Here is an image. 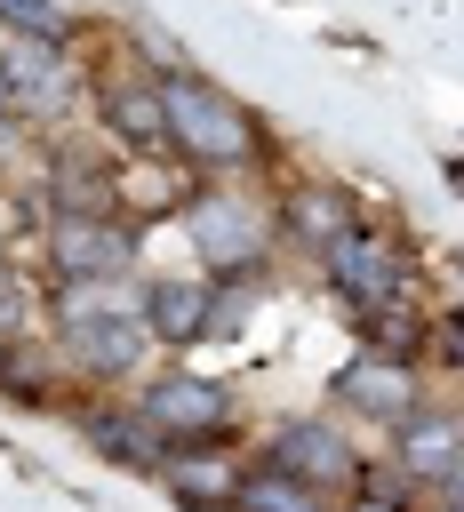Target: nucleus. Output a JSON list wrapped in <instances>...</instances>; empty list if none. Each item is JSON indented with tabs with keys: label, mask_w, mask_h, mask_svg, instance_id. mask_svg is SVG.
I'll use <instances>...</instances> for the list:
<instances>
[{
	"label": "nucleus",
	"mask_w": 464,
	"mask_h": 512,
	"mask_svg": "<svg viewBox=\"0 0 464 512\" xmlns=\"http://www.w3.org/2000/svg\"><path fill=\"white\" fill-rule=\"evenodd\" d=\"M88 120L120 160H152L168 152V104H160V72L136 56L88 64Z\"/></svg>",
	"instance_id": "obj_7"
},
{
	"label": "nucleus",
	"mask_w": 464,
	"mask_h": 512,
	"mask_svg": "<svg viewBox=\"0 0 464 512\" xmlns=\"http://www.w3.org/2000/svg\"><path fill=\"white\" fill-rule=\"evenodd\" d=\"M168 224L184 232V256L200 272H272V256H280L272 184H256V176H192Z\"/></svg>",
	"instance_id": "obj_2"
},
{
	"label": "nucleus",
	"mask_w": 464,
	"mask_h": 512,
	"mask_svg": "<svg viewBox=\"0 0 464 512\" xmlns=\"http://www.w3.org/2000/svg\"><path fill=\"white\" fill-rule=\"evenodd\" d=\"M160 104H168V160L184 176H264L272 168V128L224 80L176 64V72H160Z\"/></svg>",
	"instance_id": "obj_1"
},
{
	"label": "nucleus",
	"mask_w": 464,
	"mask_h": 512,
	"mask_svg": "<svg viewBox=\"0 0 464 512\" xmlns=\"http://www.w3.org/2000/svg\"><path fill=\"white\" fill-rule=\"evenodd\" d=\"M136 416L160 432V440H240V400L224 376L208 368H184V360H160L152 376L128 384Z\"/></svg>",
	"instance_id": "obj_6"
},
{
	"label": "nucleus",
	"mask_w": 464,
	"mask_h": 512,
	"mask_svg": "<svg viewBox=\"0 0 464 512\" xmlns=\"http://www.w3.org/2000/svg\"><path fill=\"white\" fill-rule=\"evenodd\" d=\"M424 360H432V368H448V376H464V304L432 312V344H424Z\"/></svg>",
	"instance_id": "obj_22"
},
{
	"label": "nucleus",
	"mask_w": 464,
	"mask_h": 512,
	"mask_svg": "<svg viewBox=\"0 0 464 512\" xmlns=\"http://www.w3.org/2000/svg\"><path fill=\"white\" fill-rule=\"evenodd\" d=\"M72 432L88 440V456H104V464H120V472H152L160 464V432L136 416V400L128 392H72Z\"/></svg>",
	"instance_id": "obj_11"
},
{
	"label": "nucleus",
	"mask_w": 464,
	"mask_h": 512,
	"mask_svg": "<svg viewBox=\"0 0 464 512\" xmlns=\"http://www.w3.org/2000/svg\"><path fill=\"white\" fill-rule=\"evenodd\" d=\"M0 72H8V112L24 128H80L88 120V64L64 40H0Z\"/></svg>",
	"instance_id": "obj_4"
},
{
	"label": "nucleus",
	"mask_w": 464,
	"mask_h": 512,
	"mask_svg": "<svg viewBox=\"0 0 464 512\" xmlns=\"http://www.w3.org/2000/svg\"><path fill=\"white\" fill-rule=\"evenodd\" d=\"M352 328H360L368 352H392V360H416V368H424V344H432V312H424V304H392V312L352 320Z\"/></svg>",
	"instance_id": "obj_18"
},
{
	"label": "nucleus",
	"mask_w": 464,
	"mask_h": 512,
	"mask_svg": "<svg viewBox=\"0 0 464 512\" xmlns=\"http://www.w3.org/2000/svg\"><path fill=\"white\" fill-rule=\"evenodd\" d=\"M464 456V408H448V400H416L400 424H392V472L416 488V496H432L440 488V472Z\"/></svg>",
	"instance_id": "obj_13"
},
{
	"label": "nucleus",
	"mask_w": 464,
	"mask_h": 512,
	"mask_svg": "<svg viewBox=\"0 0 464 512\" xmlns=\"http://www.w3.org/2000/svg\"><path fill=\"white\" fill-rule=\"evenodd\" d=\"M264 464H280V472H296V480H312V488H328V496H344L352 480H360V440H352V424L344 416H280L272 432H264V448H256Z\"/></svg>",
	"instance_id": "obj_9"
},
{
	"label": "nucleus",
	"mask_w": 464,
	"mask_h": 512,
	"mask_svg": "<svg viewBox=\"0 0 464 512\" xmlns=\"http://www.w3.org/2000/svg\"><path fill=\"white\" fill-rule=\"evenodd\" d=\"M0 112H8V72H0Z\"/></svg>",
	"instance_id": "obj_26"
},
{
	"label": "nucleus",
	"mask_w": 464,
	"mask_h": 512,
	"mask_svg": "<svg viewBox=\"0 0 464 512\" xmlns=\"http://www.w3.org/2000/svg\"><path fill=\"white\" fill-rule=\"evenodd\" d=\"M232 448H240V440H168L160 464H152V480H160L176 504H192V512H232L240 472H248V456H232Z\"/></svg>",
	"instance_id": "obj_12"
},
{
	"label": "nucleus",
	"mask_w": 464,
	"mask_h": 512,
	"mask_svg": "<svg viewBox=\"0 0 464 512\" xmlns=\"http://www.w3.org/2000/svg\"><path fill=\"white\" fill-rule=\"evenodd\" d=\"M48 320V280L32 264H16V248L0 256V336H24Z\"/></svg>",
	"instance_id": "obj_20"
},
{
	"label": "nucleus",
	"mask_w": 464,
	"mask_h": 512,
	"mask_svg": "<svg viewBox=\"0 0 464 512\" xmlns=\"http://www.w3.org/2000/svg\"><path fill=\"white\" fill-rule=\"evenodd\" d=\"M416 512H464V504H456V496H424Z\"/></svg>",
	"instance_id": "obj_23"
},
{
	"label": "nucleus",
	"mask_w": 464,
	"mask_h": 512,
	"mask_svg": "<svg viewBox=\"0 0 464 512\" xmlns=\"http://www.w3.org/2000/svg\"><path fill=\"white\" fill-rule=\"evenodd\" d=\"M448 192H464V160H448Z\"/></svg>",
	"instance_id": "obj_24"
},
{
	"label": "nucleus",
	"mask_w": 464,
	"mask_h": 512,
	"mask_svg": "<svg viewBox=\"0 0 464 512\" xmlns=\"http://www.w3.org/2000/svg\"><path fill=\"white\" fill-rule=\"evenodd\" d=\"M128 272H144V224L136 216L48 208V224H40V280H128Z\"/></svg>",
	"instance_id": "obj_8"
},
{
	"label": "nucleus",
	"mask_w": 464,
	"mask_h": 512,
	"mask_svg": "<svg viewBox=\"0 0 464 512\" xmlns=\"http://www.w3.org/2000/svg\"><path fill=\"white\" fill-rule=\"evenodd\" d=\"M0 40H64V48H80L88 24L72 8H56V0H0Z\"/></svg>",
	"instance_id": "obj_19"
},
{
	"label": "nucleus",
	"mask_w": 464,
	"mask_h": 512,
	"mask_svg": "<svg viewBox=\"0 0 464 512\" xmlns=\"http://www.w3.org/2000/svg\"><path fill=\"white\" fill-rule=\"evenodd\" d=\"M48 344L80 392H128L136 376L160 368V344L144 312H104V320H48Z\"/></svg>",
	"instance_id": "obj_5"
},
{
	"label": "nucleus",
	"mask_w": 464,
	"mask_h": 512,
	"mask_svg": "<svg viewBox=\"0 0 464 512\" xmlns=\"http://www.w3.org/2000/svg\"><path fill=\"white\" fill-rule=\"evenodd\" d=\"M0 400H16V408H72V376H64L48 328L0 336Z\"/></svg>",
	"instance_id": "obj_16"
},
{
	"label": "nucleus",
	"mask_w": 464,
	"mask_h": 512,
	"mask_svg": "<svg viewBox=\"0 0 464 512\" xmlns=\"http://www.w3.org/2000/svg\"><path fill=\"white\" fill-rule=\"evenodd\" d=\"M448 272H456V288H464V248H456V256H448Z\"/></svg>",
	"instance_id": "obj_25"
},
{
	"label": "nucleus",
	"mask_w": 464,
	"mask_h": 512,
	"mask_svg": "<svg viewBox=\"0 0 464 512\" xmlns=\"http://www.w3.org/2000/svg\"><path fill=\"white\" fill-rule=\"evenodd\" d=\"M272 216H280V248L320 256L344 224H360V200L328 176H288V184H272Z\"/></svg>",
	"instance_id": "obj_14"
},
{
	"label": "nucleus",
	"mask_w": 464,
	"mask_h": 512,
	"mask_svg": "<svg viewBox=\"0 0 464 512\" xmlns=\"http://www.w3.org/2000/svg\"><path fill=\"white\" fill-rule=\"evenodd\" d=\"M328 400H336V416L344 424H368V432H392L416 400H432L424 392V368L416 360H392V352H352L336 376H328Z\"/></svg>",
	"instance_id": "obj_10"
},
{
	"label": "nucleus",
	"mask_w": 464,
	"mask_h": 512,
	"mask_svg": "<svg viewBox=\"0 0 464 512\" xmlns=\"http://www.w3.org/2000/svg\"><path fill=\"white\" fill-rule=\"evenodd\" d=\"M232 512H336V496L328 488H312V480H296V472H280V464H248L240 472V496H232Z\"/></svg>",
	"instance_id": "obj_17"
},
{
	"label": "nucleus",
	"mask_w": 464,
	"mask_h": 512,
	"mask_svg": "<svg viewBox=\"0 0 464 512\" xmlns=\"http://www.w3.org/2000/svg\"><path fill=\"white\" fill-rule=\"evenodd\" d=\"M8 248H16V240H8V224H0V256H8Z\"/></svg>",
	"instance_id": "obj_27"
},
{
	"label": "nucleus",
	"mask_w": 464,
	"mask_h": 512,
	"mask_svg": "<svg viewBox=\"0 0 464 512\" xmlns=\"http://www.w3.org/2000/svg\"><path fill=\"white\" fill-rule=\"evenodd\" d=\"M144 328H152V344L160 352H192V344H208V272L200 264H184V272H144Z\"/></svg>",
	"instance_id": "obj_15"
},
{
	"label": "nucleus",
	"mask_w": 464,
	"mask_h": 512,
	"mask_svg": "<svg viewBox=\"0 0 464 512\" xmlns=\"http://www.w3.org/2000/svg\"><path fill=\"white\" fill-rule=\"evenodd\" d=\"M320 280H328V296L352 312V320H376V312H392V304H424V264H416V248L392 232V224H344L320 256Z\"/></svg>",
	"instance_id": "obj_3"
},
{
	"label": "nucleus",
	"mask_w": 464,
	"mask_h": 512,
	"mask_svg": "<svg viewBox=\"0 0 464 512\" xmlns=\"http://www.w3.org/2000/svg\"><path fill=\"white\" fill-rule=\"evenodd\" d=\"M336 512H416V488H408L392 464H376V456H368V464H360V480L336 496Z\"/></svg>",
	"instance_id": "obj_21"
}]
</instances>
